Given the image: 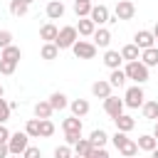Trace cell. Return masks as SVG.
I'll return each mask as SVG.
<instances>
[{"label": "cell", "mask_w": 158, "mask_h": 158, "mask_svg": "<svg viewBox=\"0 0 158 158\" xmlns=\"http://www.w3.org/2000/svg\"><path fill=\"white\" fill-rule=\"evenodd\" d=\"M151 156H153V158H158V151H153V153H151Z\"/></svg>", "instance_id": "cell-46"}, {"label": "cell", "mask_w": 158, "mask_h": 158, "mask_svg": "<svg viewBox=\"0 0 158 158\" xmlns=\"http://www.w3.org/2000/svg\"><path fill=\"white\" fill-rule=\"evenodd\" d=\"M22 2H25V5H30V2H35V0H22Z\"/></svg>", "instance_id": "cell-47"}, {"label": "cell", "mask_w": 158, "mask_h": 158, "mask_svg": "<svg viewBox=\"0 0 158 158\" xmlns=\"http://www.w3.org/2000/svg\"><path fill=\"white\" fill-rule=\"evenodd\" d=\"M156 126H158V121H156Z\"/></svg>", "instance_id": "cell-51"}, {"label": "cell", "mask_w": 158, "mask_h": 158, "mask_svg": "<svg viewBox=\"0 0 158 158\" xmlns=\"http://www.w3.org/2000/svg\"><path fill=\"white\" fill-rule=\"evenodd\" d=\"M133 44L143 52V49L156 47V37H153V32H151V30H138V32L133 35Z\"/></svg>", "instance_id": "cell-7"}, {"label": "cell", "mask_w": 158, "mask_h": 158, "mask_svg": "<svg viewBox=\"0 0 158 158\" xmlns=\"http://www.w3.org/2000/svg\"><path fill=\"white\" fill-rule=\"evenodd\" d=\"M91 2H74V12H77V17H89L91 15Z\"/></svg>", "instance_id": "cell-34"}, {"label": "cell", "mask_w": 158, "mask_h": 158, "mask_svg": "<svg viewBox=\"0 0 158 158\" xmlns=\"http://www.w3.org/2000/svg\"><path fill=\"white\" fill-rule=\"evenodd\" d=\"M141 62H143L146 67H158V47L143 49V52H141Z\"/></svg>", "instance_id": "cell-22"}, {"label": "cell", "mask_w": 158, "mask_h": 158, "mask_svg": "<svg viewBox=\"0 0 158 158\" xmlns=\"http://www.w3.org/2000/svg\"><path fill=\"white\" fill-rule=\"evenodd\" d=\"M72 52H74L77 59H94L96 57V44L86 42V40H77L74 47H72Z\"/></svg>", "instance_id": "cell-6"}, {"label": "cell", "mask_w": 158, "mask_h": 158, "mask_svg": "<svg viewBox=\"0 0 158 158\" xmlns=\"http://www.w3.org/2000/svg\"><path fill=\"white\" fill-rule=\"evenodd\" d=\"M52 111H54V109L49 106V101H37V104H35V116H37V118H49Z\"/></svg>", "instance_id": "cell-28"}, {"label": "cell", "mask_w": 158, "mask_h": 158, "mask_svg": "<svg viewBox=\"0 0 158 158\" xmlns=\"http://www.w3.org/2000/svg\"><path fill=\"white\" fill-rule=\"evenodd\" d=\"M153 37L158 40V22H156V27H153Z\"/></svg>", "instance_id": "cell-44"}, {"label": "cell", "mask_w": 158, "mask_h": 158, "mask_svg": "<svg viewBox=\"0 0 158 158\" xmlns=\"http://www.w3.org/2000/svg\"><path fill=\"white\" fill-rule=\"evenodd\" d=\"M123 72H126V77H128V79H133L136 84H143V81H148V67H146L141 59H138V62H128Z\"/></svg>", "instance_id": "cell-4"}, {"label": "cell", "mask_w": 158, "mask_h": 158, "mask_svg": "<svg viewBox=\"0 0 158 158\" xmlns=\"http://www.w3.org/2000/svg\"><path fill=\"white\" fill-rule=\"evenodd\" d=\"M20 57H22L20 47L10 44V47H5V49H2V57H0V59H7V62H20Z\"/></svg>", "instance_id": "cell-29"}, {"label": "cell", "mask_w": 158, "mask_h": 158, "mask_svg": "<svg viewBox=\"0 0 158 158\" xmlns=\"http://www.w3.org/2000/svg\"><path fill=\"white\" fill-rule=\"evenodd\" d=\"M136 143H138V151H148V153H153V151H156V146H158V141H156L151 133H143Z\"/></svg>", "instance_id": "cell-21"}, {"label": "cell", "mask_w": 158, "mask_h": 158, "mask_svg": "<svg viewBox=\"0 0 158 158\" xmlns=\"http://www.w3.org/2000/svg\"><path fill=\"white\" fill-rule=\"evenodd\" d=\"M138 54H141V49L131 42V44H126L123 49H121V57L126 59V62H138Z\"/></svg>", "instance_id": "cell-27"}, {"label": "cell", "mask_w": 158, "mask_h": 158, "mask_svg": "<svg viewBox=\"0 0 158 158\" xmlns=\"http://www.w3.org/2000/svg\"><path fill=\"white\" fill-rule=\"evenodd\" d=\"M126 79H128V77H126V72H123V69H114V72H111V77H109V84H111V86H123V84H126Z\"/></svg>", "instance_id": "cell-30"}, {"label": "cell", "mask_w": 158, "mask_h": 158, "mask_svg": "<svg viewBox=\"0 0 158 158\" xmlns=\"http://www.w3.org/2000/svg\"><path fill=\"white\" fill-rule=\"evenodd\" d=\"M72 158H81V156H72Z\"/></svg>", "instance_id": "cell-50"}, {"label": "cell", "mask_w": 158, "mask_h": 158, "mask_svg": "<svg viewBox=\"0 0 158 158\" xmlns=\"http://www.w3.org/2000/svg\"><path fill=\"white\" fill-rule=\"evenodd\" d=\"M151 158H153V156H151Z\"/></svg>", "instance_id": "cell-52"}, {"label": "cell", "mask_w": 158, "mask_h": 158, "mask_svg": "<svg viewBox=\"0 0 158 158\" xmlns=\"http://www.w3.org/2000/svg\"><path fill=\"white\" fill-rule=\"evenodd\" d=\"M111 143L116 146V151H121L126 158H136V153H138V143L136 141H131L126 133H121V131H116L114 136H111Z\"/></svg>", "instance_id": "cell-1"}, {"label": "cell", "mask_w": 158, "mask_h": 158, "mask_svg": "<svg viewBox=\"0 0 158 158\" xmlns=\"http://www.w3.org/2000/svg\"><path fill=\"white\" fill-rule=\"evenodd\" d=\"M153 138H156V141H158V126H156V128H153Z\"/></svg>", "instance_id": "cell-45"}, {"label": "cell", "mask_w": 158, "mask_h": 158, "mask_svg": "<svg viewBox=\"0 0 158 158\" xmlns=\"http://www.w3.org/2000/svg\"><path fill=\"white\" fill-rule=\"evenodd\" d=\"M57 35H59V30H57L52 22L42 25V30H40V37H42L44 42H54V40H57Z\"/></svg>", "instance_id": "cell-23"}, {"label": "cell", "mask_w": 158, "mask_h": 158, "mask_svg": "<svg viewBox=\"0 0 158 158\" xmlns=\"http://www.w3.org/2000/svg\"><path fill=\"white\" fill-rule=\"evenodd\" d=\"M69 109H72V116L81 118V116L89 114V101H86V99H74V101L69 104Z\"/></svg>", "instance_id": "cell-16"}, {"label": "cell", "mask_w": 158, "mask_h": 158, "mask_svg": "<svg viewBox=\"0 0 158 158\" xmlns=\"http://www.w3.org/2000/svg\"><path fill=\"white\" fill-rule=\"evenodd\" d=\"M89 141H91V146H94V148H104V146H106V141H109V133H106L104 128H94V131H91V136H89Z\"/></svg>", "instance_id": "cell-18"}, {"label": "cell", "mask_w": 158, "mask_h": 158, "mask_svg": "<svg viewBox=\"0 0 158 158\" xmlns=\"http://www.w3.org/2000/svg\"><path fill=\"white\" fill-rule=\"evenodd\" d=\"M114 12H116V20H133V15H136V5H133L131 0H118Z\"/></svg>", "instance_id": "cell-9"}, {"label": "cell", "mask_w": 158, "mask_h": 158, "mask_svg": "<svg viewBox=\"0 0 158 158\" xmlns=\"http://www.w3.org/2000/svg\"><path fill=\"white\" fill-rule=\"evenodd\" d=\"M10 136H12V133L5 128V123H0V143H7V141H10Z\"/></svg>", "instance_id": "cell-42"}, {"label": "cell", "mask_w": 158, "mask_h": 158, "mask_svg": "<svg viewBox=\"0 0 158 158\" xmlns=\"http://www.w3.org/2000/svg\"><path fill=\"white\" fill-rule=\"evenodd\" d=\"M77 32H79V35H84V37H94L96 25H94L89 17H79V22H77Z\"/></svg>", "instance_id": "cell-15"}, {"label": "cell", "mask_w": 158, "mask_h": 158, "mask_svg": "<svg viewBox=\"0 0 158 158\" xmlns=\"http://www.w3.org/2000/svg\"><path fill=\"white\" fill-rule=\"evenodd\" d=\"M27 7H30V5H25L22 0H10V12H12L15 17H22V15H27Z\"/></svg>", "instance_id": "cell-32"}, {"label": "cell", "mask_w": 158, "mask_h": 158, "mask_svg": "<svg viewBox=\"0 0 158 158\" xmlns=\"http://www.w3.org/2000/svg\"><path fill=\"white\" fill-rule=\"evenodd\" d=\"M91 148H94V146H91V141H89V138H79V141H77V146H74V156L86 158V156L91 153Z\"/></svg>", "instance_id": "cell-25"}, {"label": "cell", "mask_w": 158, "mask_h": 158, "mask_svg": "<svg viewBox=\"0 0 158 158\" xmlns=\"http://www.w3.org/2000/svg\"><path fill=\"white\" fill-rule=\"evenodd\" d=\"M143 111V118H151V121H158V101H146L141 106Z\"/></svg>", "instance_id": "cell-26"}, {"label": "cell", "mask_w": 158, "mask_h": 158, "mask_svg": "<svg viewBox=\"0 0 158 158\" xmlns=\"http://www.w3.org/2000/svg\"><path fill=\"white\" fill-rule=\"evenodd\" d=\"M25 133H27L30 138H40V118H30V121L25 123Z\"/></svg>", "instance_id": "cell-31"}, {"label": "cell", "mask_w": 158, "mask_h": 158, "mask_svg": "<svg viewBox=\"0 0 158 158\" xmlns=\"http://www.w3.org/2000/svg\"><path fill=\"white\" fill-rule=\"evenodd\" d=\"M91 94H94L96 99H109V96H111V84L104 81V79H99V81L91 84Z\"/></svg>", "instance_id": "cell-12"}, {"label": "cell", "mask_w": 158, "mask_h": 158, "mask_svg": "<svg viewBox=\"0 0 158 158\" xmlns=\"http://www.w3.org/2000/svg\"><path fill=\"white\" fill-rule=\"evenodd\" d=\"M47 101H49V106H52L54 111H62V109H67V106H69V101H67V96H64L62 91H54Z\"/></svg>", "instance_id": "cell-19"}, {"label": "cell", "mask_w": 158, "mask_h": 158, "mask_svg": "<svg viewBox=\"0 0 158 158\" xmlns=\"http://www.w3.org/2000/svg\"><path fill=\"white\" fill-rule=\"evenodd\" d=\"M114 123H116V131H121V133H128V131L136 126L133 116H128V114H121L118 118H114Z\"/></svg>", "instance_id": "cell-17"}, {"label": "cell", "mask_w": 158, "mask_h": 158, "mask_svg": "<svg viewBox=\"0 0 158 158\" xmlns=\"http://www.w3.org/2000/svg\"><path fill=\"white\" fill-rule=\"evenodd\" d=\"M7 148H10V156H22L30 148V136L25 131H15L7 141Z\"/></svg>", "instance_id": "cell-2"}, {"label": "cell", "mask_w": 158, "mask_h": 158, "mask_svg": "<svg viewBox=\"0 0 158 158\" xmlns=\"http://www.w3.org/2000/svg\"><path fill=\"white\" fill-rule=\"evenodd\" d=\"M94 44H96V49H99V47L106 49V47L111 44V32H109L106 27H99V30L94 32Z\"/></svg>", "instance_id": "cell-14"}, {"label": "cell", "mask_w": 158, "mask_h": 158, "mask_svg": "<svg viewBox=\"0 0 158 158\" xmlns=\"http://www.w3.org/2000/svg\"><path fill=\"white\" fill-rule=\"evenodd\" d=\"M143 99H146V94H143L141 84L128 86V89H126V94H123V104H126L128 109H138V106H143V104H146Z\"/></svg>", "instance_id": "cell-5"}, {"label": "cell", "mask_w": 158, "mask_h": 158, "mask_svg": "<svg viewBox=\"0 0 158 158\" xmlns=\"http://www.w3.org/2000/svg\"><path fill=\"white\" fill-rule=\"evenodd\" d=\"M22 158H42V151H40L37 146H30V148L22 153Z\"/></svg>", "instance_id": "cell-39"}, {"label": "cell", "mask_w": 158, "mask_h": 158, "mask_svg": "<svg viewBox=\"0 0 158 158\" xmlns=\"http://www.w3.org/2000/svg\"><path fill=\"white\" fill-rule=\"evenodd\" d=\"M77 37H79L77 27H74V25H67V27H62V30H59V35H57L54 44H57L59 49H72V47H74V42H77Z\"/></svg>", "instance_id": "cell-3"}, {"label": "cell", "mask_w": 158, "mask_h": 158, "mask_svg": "<svg viewBox=\"0 0 158 158\" xmlns=\"http://www.w3.org/2000/svg\"><path fill=\"white\" fill-rule=\"evenodd\" d=\"M123 99H118V96H109V99H104V111L111 116V118H118L121 114H123Z\"/></svg>", "instance_id": "cell-8"}, {"label": "cell", "mask_w": 158, "mask_h": 158, "mask_svg": "<svg viewBox=\"0 0 158 158\" xmlns=\"http://www.w3.org/2000/svg\"><path fill=\"white\" fill-rule=\"evenodd\" d=\"M89 20H91L94 25H106V22H114V20H111V15H109V7H106V5H94V7H91Z\"/></svg>", "instance_id": "cell-10"}, {"label": "cell", "mask_w": 158, "mask_h": 158, "mask_svg": "<svg viewBox=\"0 0 158 158\" xmlns=\"http://www.w3.org/2000/svg\"><path fill=\"white\" fill-rule=\"evenodd\" d=\"M12 158H22V156H12Z\"/></svg>", "instance_id": "cell-49"}, {"label": "cell", "mask_w": 158, "mask_h": 158, "mask_svg": "<svg viewBox=\"0 0 158 158\" xmlns=\"http://www.w3.org/2000/svg\"><path fill=\"white\" fill-rule=\"evenodd\" d=\"M10 44H12V32L10 30H0V49H5Z\"/></svg>", "instance_id": "cell-35"}, {"label": "cell", "mask_w": 158, "mask_h": 158, "mask_svg": "<svg viewBox=\"0 0 158 158\" xmlns=\"http://www.w3.org/2000/svg\"><path fill=\"white\" fill-rule=\"evenodd\" d=\"M121 62H123V57H121V52H116V49H106L104 52V64L114 72V69H118L121 67Z\"/></svg>", "instance_id": "cell-11"}, {"label": "cell", "mask_w": 158, "mask_h": 158, "mask_svg": "<svg viewBox=\"0 0 158 158\" xmlns=\"http://www.w3.org/2000/svg\"><path fill=\"white\" fill-rule=\"evenodd\" d=\"M54 158H72V146H57L54 148Z\"/></svg>", "instance_id": "cell-36"}, {"label": "cell", "mask_w": 158, "mask_h": 158, "mask_svg": "<svg viewBox=\"0 0 158 158\" xmlns=\"http://www.w3.org/2000/svg\"><path fill=\"white\" fill-rule=\"evenodd\" d=\"M10 156V148H7V143H0V158H7Z\"/></svg>", "instance_id": "cell-43"}, {"label": "cell", "mask_w": 158, "mask_h": 158, "mask_svg": "<svg viewBox=\"0 0 158 158\" xmlns=\"http://www.w3.org/2000/svg\"><path fill=\"white\" fill-rule=\"evenodd\" d=\"M52 133H54V123L49 118H40V136L42 138H49Z\"/></svg>", "instance_id": "cell-33"}, {"label": "cell", "mask_w": 158, "mask_h": 158, "mask_svg": "<svg viewBox=\"0 0 158 158\" xmlns=\"http://www.w3.org/2000/svg\"><path fill=\"white\" fill-rule=\"evenodd\" d=\"M57 57H59V47H57L54 42H44V44H42V59L52 62V59H57Z\"/></svg>", "instance_id": "cell-24"}, {"label": "cell", "mask_w": 158, "mask_h": 158, "mask_svg": "<svg viewBox=\"0 0 158 158\" xmlns=\"http://www.w3.org/2000/svg\"><path fill=\"white\" fill-rule=\"evenodd\" d=\"M47 17H49V20H62V17H64V5H62V0H49V2H47Z\"/></svg>", "instance_id": "cell-13"}, {"label": "cell", "mask_w": 158, "mask_h": 158, "mask_svg": "<svg viewBox=\"0 0 158 158\" xmlns=\"http://www.w3.org/2000/svg\"><path fill=\"white\" fill-rule=\"evenodd\" d=\"M74 2H91V0H74Z\"/></svg>", "instance_id": "cell-48"}, {"label": "cell", "mask_w": 158, "mask_h": 158, "mask_svg": "<svg viewBox=\"0 0 158 158\" xmlns=\"http://www.w3.org/2000/svg\"><path fill=\"white\" fill-rule=\"evenodd\" d=\"M17 67V62H7V59H0V74H12Z\"/></svg>", "instance_id": "cell-38"}, {"label": "cell", "mask_w": 158, "mask_h": 158, "mask_svg": "<svg viewBox=\"0 0 158 158\" xmlns=\"http://www.w3.org/2000/svg\"><path fill=\"white\" fill-rule=\"evenodd\" d=\"M10 111H12V109H10V104H7L5 99H0V123H5V121L10 118Z\"/></svg>", "instance_id": "cell-37"}, {"label": "cell", "mask_w": 158, "mask_h": 158, "mask_svg": "<svg viewBox=\"0 0 158 158\" xmlns=\"http://www.w3.org/2000/svg\"><path fill=\"white\" fill-rule=\"evenodd\" d=\"M62 128H64V133H81V118L69 116L62 121Z\"/></svg>", "instance_id": "cell-20"}, {"label": "cell", "mask_w": 158, "mask_h": 158, "mask_svg": "<svg viewBox=\"0 0 158 158\" xmlns=\"http://www.w3.org/2000/svg\"><path fill=\"white\" fill-rule=\"evenodd\" d=\"M86 158H111V156H109L106 148H91V153H89Z\"/></svg>", "instance_id": "cell-40"}, {"label": "cell", "mask_w": 158, "mask_h": 158, "mask_svg": "<svg viewBox=\"0 0 158 158\" xmlns=\"http://www.w3.org/2000/svg\"><path fill=\"white\" fill-rule=\"evenodd\" d=\"M64 138H67V146H77V141L81 138V133H64Z\"/></svg>", "instance_id": "cell-41"}]
</instances>
